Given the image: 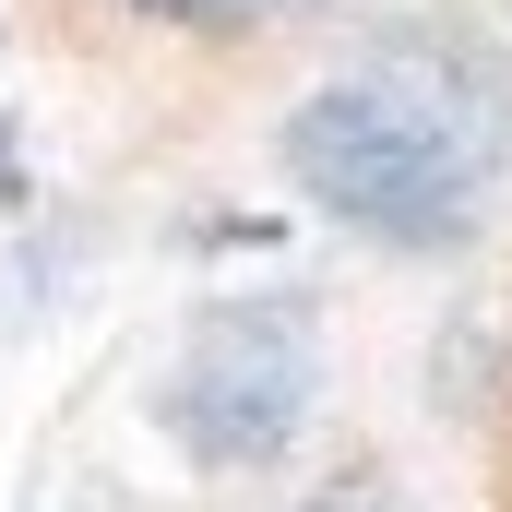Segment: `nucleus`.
Listing matches in <instances>:
<instances>
[{
	"instance_id": "2",
	"label": "nucleus",
	"mask_w": 512,
	"mask_h": 512,
	"mask_svg": "<svg viewBox=\"0 0 512 512\" xmlns=\"http://www.w3.org/2000/svg\"><path fill=\"white\" fill-rule=\"evenodd\" d=\"M322 417V322L310 298H227L191 322V346L167 358L155 382V429L215 465V477H251V465H286Z\"/></svg>"
},
{
	"instance_id": "1",
	"label": "nucleus",
	"mask_w": 512,
	"mask_h": 512,
	"mask_svg": "<svg viewBox=\"0 0 512 512\" xmlns=\"http://www.w3.org/2000/svg\"><path fill=\"white\" fill-rule=\"evenodd\" d=\"M310 215L382 251H465L512 191V48L465 12L370 24L274 131Z\"/></svg>"
},
{
	"instance_id": "3",
	"label": "nucleus",
	"mask_w": 512,
	"mask_h": 512,
	"mask_svg": "<svg viewBox=\"0 0 512 512\" xmlns=\"http://www.w3.org/2000/svg\"><path fill=\"white\" fill-rule=\"evenodd\" d=\"M131 12L191 24V36H239V24H274V12H298V0H131Z\"/></svg>"
}]
</instances>
